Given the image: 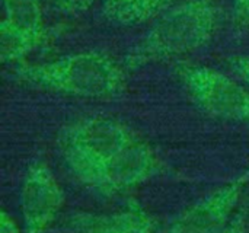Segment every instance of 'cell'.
Returning a JSON list of instances; mask_svg holds the SVG:
<instances>
[{"label":"cell","mask_w":249,"mask_h":233,"mask_svg":"<svg viewBox=\"0 0 249 233\" xmlns=\"http://www.w3.org/2000/svg\"><path fill=\"white\" fill-rule=\"evenodd\" d=\"M69 156L80 174L111 185L136 182L152 166L147 147L109 118L80 123L70 133Z\"/></svg>","instance_id":"cell-1"},{"label":"cell","mask_w":249,"mask_h":233,"mask_svg":"<svg viewBox=\"0 0 249 233\" xmlns=\"http://www.w3.org/2000/svg\"><path fill=\"white\" fill-rule=\"evenodd\" d=\"M19 76L34 85L85 99H112L127 88L123 67L109 54L83 51L20 69Z\"/></svg>","instance_id":"cell-2"},{"label":"cell","mask_w":249,"mask_h":233,"mask_svg":"<svg viewBox=\"0 0 249 233\" xmlns=\"http://www.w3.org/2000/svg\"><path fill=\"white\" fill-rule=\"evenodd\" d=\"M216 9L204 0H191L168 7L159 15L143 42V53L150 57L190 54L206 45L216 29Z\"/></svg>","instance_id":"cell-3"},{"label":"cell","mask_w":249,"mask_h":233,"mask_svg":"<svg viewBox=\"0 0 249 233\" xmlns=\"http://www.w3.org/2000/svg\"><path fill=\"white\" fill-rule=\"evenodd\" d=\"M179 74L191 99L201 109L228 120L249 121L248 86L207 66L184 67Z\"/></svg>","instance_id":"cell-4"},{"label":"cell","mask_w":249,"mask_h":233,"mask_svg":"<svg viewBox=\"0 0 249 233\" xmlns=\"http://www.w3.org/2000/svg\"><path fill=\"white\" fill-rule=\"evenodd\" d=\"M44 16L39 0H1L0 54L3 63L29 55L42 41Z\"/></svg>","instance_id":"cell-5"},{"label":"cell","mask_w":249,"mask_h":233,"mask_svg":"<svg viewBox=\"0 0 249 233\" xmlns=\"http://www.w3.org/2000/svg\"><path fill=\"white\" fill-rule=\"evenodd\" d=\"M28 225L38 231L50 220L58 206V190L44 169H36L28 179L23 196Z\"/></svg>","instance_id":"cell-6"},{"label":"cell","mask_w":249,"mask_h":233,"mask_svg":"<svg viewBox=\"0 0 249 233\" xmlns=\"http://www.w3.org/2000/svg\"><path fill=\"white\" fill-rule=\"evenodd\" d=\"M175 0H104L102 15L115 25L130 26L159 16Z\"/></svg>","instance_id":"cell-7"},{"label":"cell","mask_w":249,"mask_h":233,"mask_svg":"<svg viewBox=\"0 0 249 233\" xmlns=\"http://www.w3.org/2000/svg\"><path fill=\"white\" fill-rule=\"evenodd\" d=\"M232 72L249 88V55H236L229 60Z\"/></svg>","instance_id":"cell-8"},{"label":"cell","mask_w":249,"mask_h":233,"mask_svg":"<svg viewBox=\"0 0 249 233\" xmlns=\"http://www.w3.org/2000/svg\"><path fill=\"white\" fill-rule=\"evenodd\" d=\"M60 9L69 13H82L92 7L98 0H53Z\"/></svg>","instance_id":"cell-9"},{"label":"cell","mask_w":249,"mask_h":233,"mask_svg":"<svg viewBox=\"0 0 249 233\" xmlns=\"http://www.w3.org/2000/svg\"><path fill=\"white\" fill-rule=\"evenodd\" d=\"M236 1V12L241 19L249 20V0H235Z\"/></svg>","instance_id":"cell-10"}]
</instances>
